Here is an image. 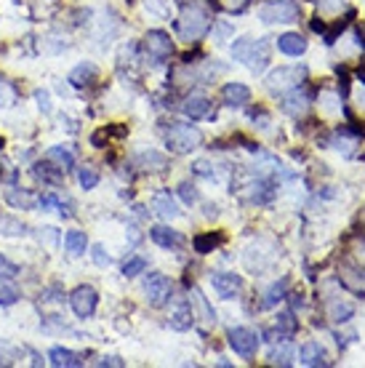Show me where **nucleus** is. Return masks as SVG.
Listing matches in <instances>:
<instances>
[{
	"mask_svg": "<svg viewBox=\"0 0 365 368\" xmlns=\"http://www.w3.org/2000/svg\"><path fill=\"white\" fill-rule=\"evenodd\" d=\"M232 59L243 62L248 70L261 72L269 62V43L267 40H253V37H238L232 43Z\"/></svg>",
	"mask_w": 365,
	"mask_h": 368,
	"instance_id": "1",
	"label": "nucleus"
},
{
	"mask_svg": "<svg viewBox=\"0 0 365 368\" xmlns=\"http://www.w3.org/2000/svg\"><path fill=\"white\" fill-rule=\"evenodd\" d=\"M208 27H211V17L203 6H184L181 14H179V21H176L179 35H181V40H187V43H197L200 37L208 33Z\"/></svg>",
	"mask_w": 365,
	"mask_h": 368,
	"instance_id": "2",
	"label": "nucleus"
},
{
	"mask_svg": "<svg viewBox=\"0 0 365 368\" xmlns=\"http://www.w3.org/2000/svg\"><path fill=\"white\" fill-rule=\"evenodd\" d=\"M166 144L171 152L179 155H187L192 150H197L203 144V134L195 128V125H184V123H174L168 131H166Z\"/></svg>",
	"mask_w": 365,
	"mask_h": 368,
	"instance_id": "3",
	"label": "nucleus"
},
{
	"mask_svg": "<svg viewBox=\"0 0 365 368\" xmlns=\"http://www.w3.org/2000/svg\"><path fill=\"white\" fill-rule=\"evenodd\" d=\"M304 78H307V67H278L267 75V88L272 94H285L301 86Z\"/></svg>",
	"mask_w": 365,
	"mask_h": 368,
	"instance_id": "4",
	"label": "nucleus"
},
{
	"mask_svg": "<svg viewBox=\"0 0 365 368\" xmlns=\"http://www.w3.org/2000/svg\"><path fill=\"white\" fill-rule=\"evenodd\" d=\"M299 6L296 0H272L264 3L259 8V19L264 24H285V21H296L299 19Z\"/></svg>",
	"mask_w": 365,
	"mask_h": 368,
	"instance_id": "5",
	"label": "nucleus"
},
{
	"mask_svg": "<svg viewBox=\"0 0 365 368\" xmlns=\"http://www.w3.org/2000/svg\"><path fill=\"white\" fill-rule=\"evenodd\" d=\"M144 294H147L150 307H166L171 294H174V286H171V281L163 272H152L144 281Z\"/></svg>",
	"mask_w": 365,
	"mask_h": 368,
	"instance_id": "6",
	"label": "nucleus"
},
{
	"mask_svg": "<svg viewBox=\"0 0 365 368\" xmlns=\"http://www.w3.org/2000/svg\"><path fill=\"white\" fill-rule=\"evenodd\" d=\"M144 51H147L150 59H155V62H166L174 53V40H171L168 33H163V30H150L144 35Z\"/></svg>",
	"mask_w": 365,
	"mask_h": 368,
	"instance_id": "7",
	"label": "nucleus"
},
{
	"mask_svg": "<svg viewBox=\"0 0 365 368\" xmlns=\"http://www.w3.org/2000/svg\"><path fill=\"white\" fill-rule=\"evenodd\" d=\"M70 304H72V313L78 317H91L96 313L99 294H96V288H91V286H78L70 294Z\"/></svg>",
	"mask_w": 365,
	"mask_h": 368,
	"instance_id": "8",
	"label": "nucleus"
},
{
	"mask_svg": "<svg viewBox=\"0 0 365 368\" xmlns=\"http://www.w3.org/2000/svg\"><path fill=\"white\" fill-rule=\"evenodd\" d=\"M226 339H229V347L238 352L240 358H253L256 350H259V336L251 328H232V331L226 333Z\"/></svg>",
	"mask_w": 365,
	"mask_h": 368,
	"instance_id": "9",
	"label": "nucleus"
},
{
	"mask_svg": "<svg viewBox=\"0 0 365 368\" xmlns=\"http://www.w3.org/2000/svg\"><path fill=\"white\" fill-rule=\"evenodd\" d=\"M339 281H341V286H344L347 291L357 294V297H363L365 294V267L344 262L341 267H339Z\"/></svg>",
	"mask_w": 365,
	"mask_h": 368,
	"instance_id": "10",
	"label": "nucleus"
},
{
	"mask_svg": "<svg viewBox=\"0 0 365 368\" xmlns=\"http://www.w3.org/2000/svg\"><path fill=\"white\" fill-rule=\"evenodd\" d=\"M211 286H213V291L222 299H235L240 294V288H243V278L235 275V272H213L211 275Z\"/></svg>",
	"mask_w": 365,
	"mask_h": 368,
	"instance_id": "11",
	"label": "nucleus"
},
{
	"mask_svg": "<svg viewBox=\"0 0 365 368\" xmlns=\"http://www.w3.org/2000/svg\"><path fill=\"white\" fill-rule=\"evenodd\" d=\"M181 112L192 118V121H200V118H208L211 115V99L203 94H192L181 102Z\"/></svg>",
	"mask_w": 365,
	"mask_h": 368,
	"instance_id": "12",
	"label": "nucleus"
},
{
	"mask_svg": "<svg viewBox=\"0 0 365 368\" xmlns=\"http://www.w3.org/2000/svg\"><path fill=\"white\" fill-rule=\"evenodd\" d=\"M222 102L226 107H243L251 102V88L245 83H224L222 88Z\"/></svg>",
	"mask_w": 365,
	"mask_h": 368,
	"instance_id": "13",
	"label": "nucleus"
},
{
	"mask_svg": "<svg viewBox=\"0 0 365 368\" xmlns=\"http://www.w3.org/2000/svg\"><path fill=\"white\" fill-rule=\"evenodd\" d=\"M150 238H152V243L163 245V248H181L184 245L181 232L174 227H166V225H157V227L150 229Z\"/></svg>",
	"mask_w": 365,
	"mask_h": 368,
	"instance_id": "14",
	"label": "nucleus"
},
{
	"mask_svg": "<svg viewBox=\"0 0 365 368\" xmlns=\"http://www.w3.org/2000/svg\"><path fill=\"white\" fill-rule=\"evenodd\" d=\"M192 323H195V310H192V304L187 299L176 301L174 313H171V328H174V331H187V328H192Z\"/></svg>",
	"mask_w": 365,
	"mask_h": 368,
	"instance_id": "15",
	"label": "nucleus"
},
{
	"mask_svg": "<svg viewBox=\"0 0 365 368\" xmlns=\"http://www.w3.org/2000/svg\"><path fill=\"white\" fill-rule=\"evenodd\" d=\"M299 358H301L304 366H330L328 355H326V350L317 342H307L301 347V352H299Z\"/></svg>",
	"mask_w": 365,
	"mask_h": 368,
	"instance_id": "16",
	"label": "nucleus"
},
{
	"mask_svg": "<svg viewBox=\"0 0 365 368\" xmlns=\"http://www.w3.org/2000/svg\"><path fill=\"white\" fill-rule=\"evenodd\" d=\"M48 360H51V366H56V368L83 366V355H78V352H72V350H64V347H53V350L48 352Z\"/></svg>",
	"mask_w": 365,
	"mask_h": 368,
	"instance_id": "17",
	"label": "nucleus"
},
{
	"mask_svg": "<svg viewBox=\"0 0 365 368\" xmlns=\"http://www.w3.org/2000/svg\"><path fill=\"white\" fill-rule=\"evenodd\" d=\"M152 211H155L157 216H163V219H176L181 213L179 206H176V200L171 198V193H166V190L152 198Z\"/></svg>",
	"mask_w": 365,
	"mask_h": 368,
	"instance_id": "18",
	"label": "nucleus"
},
{
	"mask_svg": "<svg viewBox=\"0 0 365 368\" xmlns=\"http://www.w3.org/2000/svg\"><path fill=\"white\" fill-rule=\"evenodd\" d=\"M278 49L285 56H301V53L307 51V40L299 33H285V35L278 37Z\"/></svg>",
	"mask_w": 365,
	"mask_h": 368,
	"instance_id": "19",
	"label": "nucleus"
},
{
	"mask_svg": "<svg viewBox=\"0 0 365 368\" xmlns=\"http://www.w3.org/2000/svg\"><path fill=\"white\" fill-rule=\"evenodd\" d=\"M224 243V232H203V235H197L195 240H192V248L197 251V254H211L216 245Z\"/></svg>",
	"mask_w": 365,
	"mask_h": 368,
	"instance_id": "20",
	"label": "nucleus"
},
{
	"mask_svg": "<svg viewBox=\"0 0 365 368\" xmlns=\"http://www.w3.org/2000/svg\"><path fill=\"white\" fill-rule=\"evenodd\" d=\"M94 78H96V64H91V62H80V64L70 72V83L75 88L88 86Z\"/></svg>",
	"mask_w": 365,
	"mask_h": 368,
	"instance_id": "21",
	"label": "nucleus"
},
{
	"mask_svg": "<svg viewBox=\"0 0 365 368\" xmlns=\"http://www.w3.org/2000/svg\"><path fill=\"white\" fill-rule=\"evenodd\" d=\"M86 245H88V238H86V232H80V229H70V232L64 235V248H67L70 256L86 254Z\"/></svg>",
	"mask_w": 365,
	"mask_h": 368,
	"instance_id": "22",
	"label": "nucleus"
},
{
	"mask_svg": "<svg viewBox=\"0 0 365 368\" xmlns=\"http://www.w3.org/2000/svg\"><path fill=\"white\" fill-rule=\"evenodd\" d=\"M275 198V184L269 179H259L251 184V200L253 203H269Z\"/></svg>",
	"mask_w": 365,
	"mask_h": 368,
	"instance_id": "23",
	"label": "nucleus"
},
{
	"mask_svg": "<svg viewBox=\"0 0 365 368\" xmlns=\"http://www.w3.org/2000/svg\"><path fill=\"white\" fill-rule=\"evenodd\" d=\"M355 315V307L349 304V301H341V299H336V301H330L328 307V317L333 323H347L349 317Z\"/></svg>",
	"mask_w": 365,
	"mask_h": 368,
	"instance_id": "24",
	"label": "nucleus"
},
{
	"mask_svg": "<svg viewBox=\"0 0 365 368\" xmlns=\"http://www.w3.org/2000/svg\"><path fill=\"white\" fill-rule=\"evenodd\" d=\"M6 200L14 206V209H35L37 206V198L35 195H30V193H19V190H8L6 193Z\"/></svg>",
	"mask_w": 365,
	"mask_h": 368,
	"instance_id": "25",
	"label": "nucleus"
},
{
	"mask_svg": "<svg viewBox=\"0 0 365 368\" xmlns=\"http://www.w3.org/2000/svg\"><path fill=\"white\" fill-rule=\"evenodd\" d=\"M139 163L144 166V168H147V171H163V168L168 166L166 155H160V152H155V150H150V152H141Z\"/></svg>",
	"mask_w": 365,
	"mask_h": 368,
	"instance_id": "26",
	"label": "nucleus"
},
{
	"mask_svg": "<svg viewBox=\"0 0 365 368\" xmlns=\"http://www.w3.org/2000/svg\"><path fill=\"white\" fill-rule=\"evenodd\" d=\"M48 160H53V163H59V166H62L64 171L75 166V155H72V150H67V147H62V144H59V147H51V150H48Z\"/></svg>",
	"mask_w": 365,
	"mask_h": 368,
	"instance_id": "27",
	"label": "nucleus"
},
{
	"mask_svg": "<svg viewBox=\"0 0 365 368\" xmlns=\"http://www.w3.org/2000/svg\"><path fill=\"white\" fill-rule=\"evenodd\" d=\"M285 288H288V278H283L280 283L269 286V291H267V297H264V307H275L278 301H283V299H285Z\"/></svg>",
	"mask_w": 365,
	"mask_h": 368,
	"instance_id": "28",
	"label": "nucleus"
},
{
	"mask_svg": "<svg viewBox=\"0 0 365 368\" xmlns=\"http://www.w3.org/2000/svg\"><path fill=\"white\" fill-rule=\"evenodd\" d=\"M307 105H310V99L304 96V94H294V96H285V102H283V109L285 112H291V115H301L304 109H307Z\"/></svg>",
	"mask_w": 365,
	"mask_h": 368,
	"instance_id": "29",
	"label": "nucleus"
},
{
	"mask_svg": "<svg viewBox=\"0 0 365 368\" xmlns=\"http://www.w3.org/2000/svg\"><path fill=\"white\" fill-rule=\"evenodd\" d=\"M78 182H80L83 190H94V187L99 184V171H96L94 166H83V168L78 171Z\"/></svg>",
	"mask_w": 365,
	"mask_h": 368,
	"instance_id": "30",
	"label": "nucleus"
},
{
	"mask_svg": "<svg viewBox=\"0 0 365 368\" xmlns=\"http://www.w3.org/2000/svg\"><path fill=\"white\" fill-rule=\"evenodd\" d=\"M51 168H53L51 163H37L35 176L37 179H43V182H51V184L62 182V171H64V168H56V171H51Z\"/></svg>",
	"mask_w": 365,
	"mask_h": 368,
	"instance_id": "31",
	"label": "nucleus"
},
{
	"mask_svg": "<svg viewBox=\"0 0 365 368\" xmlns=\"http://www.w3.org/2000/svg\"><path fill=\"white\" fill-rule=\"evenodd\" d=\"M278 331L283 333V336H294V333L299 331V320L294 317V313H280Z\"/></svg>",
	"mask_w": 365,
	"mask_h": 368,
	"instance_id": "32",
	"label": "nucleus"
},
{
	"mask_svg": "<svg viewBox=\"0 0 365 368\" xmlns=\"http://www.w3.org/2000/svg\"><path fill=\"white\" fill-rule=\"evenodd\" d=\"M17 301H19V291L11 283H6V278H0V304L8 307V304H17Z\"/></svg>",
	"mask_w": 365,
	"mask_h": 368,
	"instance_id": "33",
	"label": "nucleus"
},
{
	"mask_svg": "<svg viewBox=\"0 0 365 368\" xmlns=\"http://www.w3.org/2000/svg\"><path fill=\"white\" fill-rule=\"evenodd\" d=\"M144 270H147V259H144V256H134V259H128V262L123 264V275H125V278L141 275Z\"/></svg>",
	"mask_w": 365,
	"mask_h": 368,
	"instance_id": "34",
	"label": "nucleus"
},
{
	"mask_svg": "<svg viewBox=\"0 0 365 368\" xmlns=\"http://www.w3.org/2000/svg\"><path fill=\"white\" fill-rule=\"evenodd\" d=\"M272 363H278V366H291V363H294V350H291V347L272 350Z\"/></svg>",
	"mask_w": 365,
	"mask_h": 368,
	"instance_id": "35",
	"label": "nucleus"
},
{
	"mask_svg": "<svg viewBox=\"0 0 365 368\" xmlns=\"http://www.w3.org/2000/svg\"><path fill=\"white\" fill-rule=\"evenodd\" d=\"M19 275V267L14 262H8L3 254H0V278H6V281H11V278H17Z\"/></svg>",
	"mask_w": 365,
	"mask_h": 368,
	"instance_id": "36",
	"label": "nucleus"
},
{
	"mask_svg": "<svg viewBox=\"0 0 365 368\" xmlns=\"http://www.w3.org/2000/svg\"><path fill=\"white\" fill-rule=\"evenodd\" d=\"M179 195H181V200H184L187 206H192V203L197 200V193H195V187H192L190 182H181V184H179Z\"/></svg>",
	"mask_w": 365,
	"mask_h": 368,
	"instance_id": "37",
	"label": "nucleus"
},
{
	"mask_svg": "<svg viewBox=\"0 0 365 368\" xmlns=\"http://www.w3.org/2000/svg\"><path fill=\"white\" fill-rule=\"evenodd\" d=\"M317 6L323 14H336L341 8V0H317Z\"/></svg>",
	"mask_w": 365,
	"mask_h": 368,
	"instance_id": "38",
	"label": "nucleus"
},
{
	"mask_svg": "<svg viewBox=\"0 0 365 368\" xmlns=\"http://www.w3.org/2000/svg\"><path fill=\"white\" fill-rule=\"evenodd\" d=\"M94 262L99 267H107L109 264V256L105 254V245H94Z\"/></svg>",
	"mask_w": 365,
	"mask_h": 368,
	"instance_id": "39",
	"label": "nucleus"
},
{
	"mask_svg": "<svg viewBox=\"0 0 365 368\" xmlns=\"http://www.w3.org/2000/svg\"><path fill=\"white\" fill-rule=\"evenodd\" d=\"M35 99L40 102V109H43V112H51V105H48V94H46V91H37Z\"/></svg>",
	"mask_w": 365,
	"mask_h": 368,
	"instance_id": "40",
	"label": "nucleus"
},
{
	"mask_svg": "<svg viewBox=\"0 0 365 368\" xmlns=\"http://www.w3.org/2000/svg\"><path fill=\"white\" fill-rule=\"evenodd\" d=\"M224 6L229 11H243L245 6H248V0H224Z\"/></svg>",
	"mask_w": 365,
	"mask_h": 368,
	"instance_id": "41",
	"label": "nucleus"
},
{
	"mask_svg": "<svg viewBox=\"0 0 365 368\" xmlns=\"http://www.w3.org/2000/svg\"><path fill=\"white\" fill-rule=\"evenodd\" d=\"M99 366H125V363H123L121 358H102V360H99Z\"/></svg>",
	"mask_w": 365,
	"mask_h": 368,
	"instance_id": "42",
	"label": "nucleus"
},
{
	"mask_svg": "<svg viewBox=\"0 0 365 368\" xmlns=\"http://www.w3.org/2000/svg\"><path fill=\"white\" fill-rule=\"evenodd\" d=\"M357 78H360V80H363V86H365V70H363V67H360V70H357Z\"/></svg>",
	"mask_w": 365,
	"mask_h": 368,
	"instance_id": "43",
	"label": "nucleus"
},
{
	"mask_svg": "<svg viewBox=\"0 0 365 368\" xmlns=\"http://www.w3.org/2000/svg\"><path fill=\"white\" fill-rule=\"evenodd\" d=\"M0 150H3V139H0Z\"/></svg>",
	"mask_w": 365,
	"mask_h": 368,
	"instance_id": "44",
	"label": "nucleus"
},
{
	"mask_svg": "<svg viewBox=\"0 0 365 368\" xmlns=\"http://www.w3.org/2000/svg\"><path fill=\"white\" fill-rule=\"evenodd\" d=\"M128 3H134V0H128Z\"/></svg>",
	"mask_w": 365,
	"mask_h": 368,
	"instance_id": "45",
	"label": "nucleus"
},
{
	"mask_svg": "<svg viewBox=\"0 0 365 368\" xmlns=\"http://www.w3.org/2000/svg\"><path fill=\"white\" fill-rule=\"evenodd\" d=\"M363 158H365V155H363Z\"/></svg>",
	"mask_w": 365,
	"mask_h": 368,
	"instance_id": "46",
	"label": "nucleus"
}]
</instances>
